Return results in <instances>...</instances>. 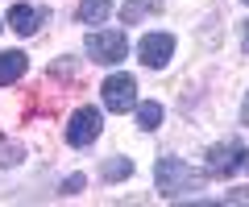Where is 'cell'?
Returning <instances> with one entry per match:
<instances>
[{
    "mask_svg": "<svg viewBox=\"0 0 249 207\" xmlns=\"http://www.w3.org/2000/svg\"><path fill=\"white\" fill-rule=\"evenodd\" d=\"M154 182H158L162 199H178V195H187V191H199L204 174H196L187 162H178V158H158V166H154Z\"/></svg>",
    "mask_w": 249,
    "mask_h": 207,
    "instance_id": "obj_1",
    "label": "cell"
},
{
    "mask_svg": "<svg viewBox=\"0 0 249 207\" xmlns=\"http://www.w3.org/2000/svg\"><path fill=\"white\" fill-rule=\"evenodd\" d=\"M241 166H249V149L237 141V137L216 141L212 149H208V158H204V174H212V178H229V174L241 170Z\"/></svg>",
    "mask_w": 249,
    "mask_h": 207,
    "instance_id": "obj_2",
    "label": "cell"
},
{
    "mask_svg": "<svg viewBox=\"0 0 249 207\" xmlns=\"http://www.w3.org/2000/svg\"><path fill=\"white\" fill-rule=\"evenodd\" d=\"M83 50H88L91 63H100V66H116L124 54H129V42H124L121 29H96V33H88Z\"/></svg>",
    "mask_w": 249,
    "mask_h": 207,
    "instance_id": "obj_3",
    "label": "cell"
},
{
    "mask_svg": "<svg viewBox=\"0 0 249 207\" xmlns=\"http://www.w3.org/2000/svg\"><path fill=\"white\" fill-rule=\"evenodd\" d=\"M100 99H104L108 112H133L137 108V83H133V75H108L104 87H100Z\"/></svg>",
    "mask_w": 249,
    "mask_h": 207,
    "instance_id": "obj_4",
    "label": "cell"
},
{
    "mask_svg": "<svg viewBox=\"0 0 249 207\" xmlns=\"http://www.w3.org/2000/svg\"><path fill=\"white\" fill-rule=\"evenodd\" d=\"M100 128H104V116L96 108H75V116L67 120V145L71 149H88L100 137Z\"/></svg>",
    "mask_w": 249,
    "mask_h": 207,
    "instance_id": "obj_5",
    "label": "cell"
},
{
    "mask_svg": "<svg viewBox=\"0 0 249 207\" xmlns=\"http://www.w3.org/2000/svg\"><path fill=\"white\" fill-rule=\"evenodd\" d=\"M137 58H142L150 71H162V66L175 58V33H145L142 42H137Z\"/></svg>",
    "mask_w": 249,
    "mask_h": 207,
    "instance_id": "obj_6",
    "label": "cell"
},
{
    "mask_svg": "<svg viewBox=\"0 0 249 207\" xmlns=\"http://www.w3.org/2000/svg\"><path fill=\"white\" fill-rule=\"evenodd\" d=\"M42 21H46V9H37V4H13V9H9V29H17L21 37L37 33Z\"/></svg>",
    "mask_w": 249,
    "mask_h": 207,
    "instance_id": "obj_7",
    "label": "cell"
},
{
    "mask_svg": "<svg viewBox=\"0 0 249 207\" xmlns=\"http://www.w3.org/2000/svg\"><path fill=\"white\" fill-rule=\"evenodd\" d=\"M25 71H29V58L21 54V50H4V54H0V87L17 83Z\"/></svg>",
    "mask_w": 249,
    "mask_h": 207,
    "instance_id": "obj_8",
    "label": "cell"
},
{
    "mask_svg": "<svg viewBox=\"0 0 249 207\" xmlns=\"http://www.w3.org/2000/svg\"><path fill=\"white\" fill-rule=\"evenodd\" d=\"M108 13H112V0H79L75 17H79V25H104Z\"/></svg>",
    "mask_w": 249,
    "mask_h": 207,
    "instance_id": "obj_9",
    "label": "cell"
},
{
    "mask_svg": "<svg viewBox=\"0 0 249 207\" xmlns=\"http://www.w3.org/2000/svg\"><path fill=\"white\" fill-rule=\"evenodd\" d=\"M100 174H104V182H124L133 174V162H129V158H112V162H104Z\"/></svg>",
    "mask_w": 249,
    "mask_h": 207,
    "instance_id": "obj_10",
    "label": "cell"
},
{
    "mask_svg": "<svg viewBox=\"0 0 249 207\" xmlns=\"http://www.w3.org/2000/svg\"><path fill=\"white\" fill-rule=\"evenodd\" d=\"M137 125H142L145 133H154V128L162 125V104H154V99H150V104H142V108H137Z\"/></svg>",
    "mask_w": 249,
    "mask_h": 207,
    "instance_id": "obj_11",
    "label": "cell"
},
{
    "mask_svg": "<svg viewBox=\"0 0 249 207\" xmlns=\"http://www.w3.org/2000/svg\"><path fill=\"white\" fill-rule=\"evenodd\" d=\"M21 158H25V149H21L17 141H4V137H0V170H9V166H21Z\"/></svg>",
    "mask_w": 249,
    "mask_h": 207,
    "instance_id": "obj_12",
    "label": "cell"
},
{
    "mask_svg": "<svg viewBox=\"0 0 249 207\" xmlns=\"http://www.w3.org/2000/svg\"><path fill=\"white\" fill-rule=\"evenodd\" d=\"M145 13H158V0H129V4H124V13H121V17L129 21V25H133L137 17H145Z\"/></svg>",
    "mask_w": 249,
    "mask_h": 207,
    "instance_id": "obj_13",
    "label": "cell"
},
{
    "mask_svg": "<svg viewBox=\"0 0 249 207\" xmlns=\"http://www.w3.org/2000/svg\"><path fill=\"white\" fill-rule=\"evenodd\" d=\"M83 182H88L83 174H71V178H62V195H79V191H83Z\"/></svg>",
    "mask_w": 249,
    "mask_h": 207,
    "instance_id": "obj_14",
    "label": "cell"
},
{
    "mask_svg": "<svg viewBox=\"0 0 249 207\" xmlns=\"http://www.w3.org/2000/svg\"><path fill=\"white\" fill-rule=\"evenodd\" d=\"M241 50H245V54H249V21H245V25H241Z\"/></svg>",
    "mask_w": 249,
    "mask_h": 207,
    "instance_id": "obj_15",
    "label": "cell"
},
{
    "mask_svg": "<svg viewBox=\"0 0 249 207\" xmlns=\"http://www.w3.org/2000/svg\"><path fill=\"white\" fill-rule=\"evenodd\" d=\"M241 120H245V125H249V96L241 99Z\"/></svg>",
    "mask_w": 249,
    "mask_h": 207,
    "instance_id": "obj_16",
    "label": "cell"
},
{
    "mask_svg": "<svg viewBox=\"0 0 249 207\" xmlns=\"http://www.w3.org/2000/svg\"><path fill=\"white\" fill-rule=\"evenodd\" d=\"M245 4H249V0H245Z\"/></svg>",
    "mask_w": 249,
    "mask_h": 207,
    "instance_id": "obj_17",
    "label": "cell"
},
{
    "mask_svg": "<svg viewBox=\"0 0 249 207\" xmlns=\"http://www.w3.org/2000/svg\"><path fill=\"white\" fill-rule=\"evenodd\" d=\"M0 29H4V25H0Z\"/></svg>",
    "mask_w": 249,
    "mask_h": 207,
    "instance_id": "obj_18",
    "label": "cell"
}]
</instances>
